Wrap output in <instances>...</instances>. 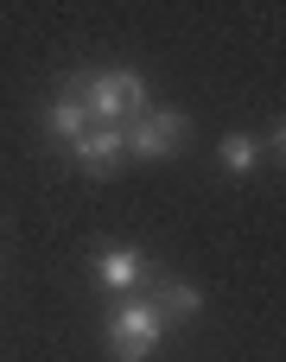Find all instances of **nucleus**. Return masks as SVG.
Segmentation results:
<instances>
[{
	"label": "nucleus",
	"mask_w": 286,
	"mask_h": 362,
	"mask_svg": "<svg viewBox=\"0 0 286 362\" xmlns=\"http://www.w3.org/2000/svg\"><path fill=\"white\" fill-rule=\"evenodd\" d=\"M70 159H76L89 178H108V172L127 159V146H121V127H89L83 140H70Z\"/></svg>",
	"instance_id": "39448f33"
},
{
	"label": "nucleus",
	"mask_w": 286,
	"mask_h": 362,
	"mask_svg": "<svg viewBox=\"0 0 286 362\" xmlns=\"http://www.w3.org/2000/svg\"><path fill=\"white\" fill-rule=\"evenodd\" d=\"M64 95H76L89 108V127H121L147 108V76L140 70H83L64 83Z\"/></svg>",
	"instance_id": "f257e3e1"
},
{
	"label": "nucleus",
	"mask_w": 286,
	"mask_h": 362,
	"mask_svg": "<svg viewBox=\"0 0 286 362\" xmlns=\"http://www.w3.org/2000/svg\"><path fill=\"white\" fill-rule=\"evenodd\" d=\"M147 286L159 293L153 305H159V318H172V325H185V318H198V312H204V293H198L191 280H172V274H153Z\"/></svg>",
	"instance_id": "423d86ee"
},
{
	"label": "nucleus",
	"mask_w": 286,
	"mask_h": 362,
	"mask_svg": "<svg viewBox=\"0 0 286 362\" xmlns=\"http://www.w3.org/2000/svg\"><path fill=\"white\" fill-rule=\"evenodd\" d=\"M217 165H223V172H236V178H242V172H255V165H261V140H255V134H223Z\"/></svg>",
	"instance_id": "6e6552de"
},
{
	"label": "nucleus",
	"mask_w": 286,
	"mask_h": 362,
	"mask_svg": "<svg viewBox=\"0 0 286 362\" xmlns=\"http://www.w3.org/2000/svg\"><path fill=\"white\" fill-rule=\"evenodd\" d=\"M45 127H51V134L70 146V140H83V134H89V108H83L76 95H57V102L45 108Z\"/></svg>",
	"instance_id": "0eeeda50"
},
{
	"label": "nucleus",
	"mask_w": 286,
	"mask_h": 362,
	"mask_svg": "<svg viewBox=\"0 0 286 362\" xmlns=\"http://www.w3.org/2000/svg\"><path fill=\"white\" fill-rule=\"evenodd\" d=\"M185 134H191V115H178V108H140L134 121H121L127 159H172V153H185Z\"/></svg>",
	"instance_id": "7ed1b4c3"
},
{
	"label": "nucleus",
	"mask_w": 286,
	"mask_h": 362,
	"mask_svg": "<svg viewBox=\"0 0 286 362\" xmlns=\"http://www.w3.org/2000/svg\"><path fill=\"white\" fill-rule=\"evenodd\" d=\"M96 280H102L108 293H140V286L153 280V261H147L140 248H102V255H96Z\"/></svg>",
	"instance_id": "20e7f679"
},
{
	"label": "nucleus",
	"mask_w": 286,
	"mask_h": 362,
	"mask_svg": "<svg viewBox=\"0 0 286 362\" xmlns=\"http://www.w3.org/2000/svg\"><path fill=\"white\" fill-rule=\"evenodd\" d=\"M102 337H108V356L115 362H147L159 344H166V318H159L153 299H121V305L108 312Z\"/></svg>",
	"instance_id": "f03ea898"
}]
</instances>
